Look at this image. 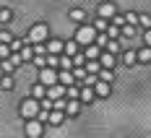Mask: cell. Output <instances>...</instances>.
Here are the masks:
<instances>
[{
    "instance_id": "1",
    "label": "cell",
    "mask_w": 151,
    "mask_h": 138,
    "mask_svg": "<svg viewBox=\"0 0 151 138\" xmlns=\"http://www.w3.org/2000/svg\"><path fill=\"white\" fill-rule=\"evenodd\" d=\"M47 34H50V31H47V24H34L29 29V37H26V39H29V45H45Z\"/></svg>"
},
{
    "instance_id": "2",
    "label": "cell",
    "mask_w": 151,
    "mask_h": 138,
    "mask_svg": "<svg viewBox=\"0 0 151 138\" xmlns=\"http://www.w3.org/2000/svg\"><path fill=\"white\" fill-rule=\"evenodd\" d=\"M39 112H42V107H39V102H37L34 96L21 102V115H24L26 120H37V117H39Z\"/></svg>"
},
{
    "instance_id": "3",
    "label": "cell",
    "mask_w": 151,
    "mask_h": 138,
    "mask_svg": "<svg viewBox=\"0 0 151 138\" xmlns=\"http://www.w3.org/2000/svg\"><path fill=\"white\" fill-rule=\"evenodd\" d=\"M96 39V29L94 26H81V29L76 31V42L78 45H91Z\"/></svg>"
},
{
    "instance_id": "4",
    "label": "cell",
    "mask_w": 151,
    "mask_h": 138,
    "mask_svg": "<svg viewBox=\"0 0 151 138\" xmlns=\"http://www.w3.org/2000/svg\"><path fill=\"white\" fill-rule=\"evenodd\" d=\"M39 83L47 86V89L55 86V83H58V70H55V68H42V70H39Z\"/></svg>"
},
{
    "instance_id": "5",
    "label": "cell",
    "mask_w": 151,
    "mask_h": 138,
    "mask_svg": "<svg viewBox=\"0 0 151 138\" xmlns=\"http://www.w3.org/2000/svg\"><path fill=\"white\" fill-rule=\"evenodd\" d=\"M24 133H26V138H42V123L39 120H26Z\"/></svg>"
},
{
    "instance_id": "6",
    "label": "cell",
    "mask_w": 151,
    "mask_h": 138,
    "mask_svg": "<svg viewBox=\"0 0 151 138\" xmlns=\"http://www.w3.org/2000/svg\"><path fill=\"white\" fill-rule=\"evenodd\" d=\"M63 94H65V86H63V83H55V86H50V89H47V96H50V102H55V99H63Z\"/></svg>"
},
{
    "instance_id": "7",
    "label": "cell",
    "mask_w": 151,
    "mask_h": 138,
    "mask_svg": "<svg viewBox=\"0 0 151 138\" xmlns=\"http://www.w3.org/2000/svg\"><path fill=\"white\" fill-rule=\"evenodd\" d=\"M115 16V3H102L99 5V18H112Z\"/></svg>"
},
{
    "instance_id": "8",
    "label": "cell",
    "mask_w": 151,
    "mask_h": 138,
    "mask_svg": "<svg viewBox=\"0 0 151 138\" xmlns=\"http://www.w3.org/2000/svg\"><path fill=\"white\" fill-rule=\"evenodd\" d=\"M45 50H47V55H60V52H63V42H60V39H52V42H47V45H45Z\"/></svg>"
},
{
    "instance_id": "9",
    "label": "cell",
    "mask_w": 151,
    "mask_h": 138,
    "mask_svg": "<svg viewBox=\"0 0 151 138\" xmlns=\"http://www.w3.org/2000/svg\"><path fill=\"white\" fill-rule=\"evenodd\" d=\"M58 83H63V86L68 89L70 83H76V81H73V73H70V70H60V73H58Z\"/></svg>"
},
{
    "instance_id": "10",
    "label": "cell",
    "mask_w": 151,
    "mask_h": 138,
    "mask_svg": "<svg viewBox=\"0 0 151 138\" xmlns=\"http://www.w3.org/2000/svg\"><path fill=\"white\" fill-rule=\"evenodd\" d=\"M83 70H86V73H91V76H96V73L102 70V63H99V60H86Z\"/></svg>"
},
{
    "instance_id": "11",
    "label": "cell",
    "mask_w": 151,
    "mask_h": 138,
    "mask_svg": "<svg viewBox=\"0 0 151 138\" xmlns=\"http://www.w3.org/2000/svg\"><path fill=\"white\" fill-rule=\"evenodd\" d=\"M94 94H96V96H109V83L96 81V83H94Z\"/></svg>"
},
{
    "instance_id": "12",
    "label": "cell",
    "mask_w": 151,
    "mask_h": 138,
    "mask_svg": "<svg viewBox=\"0 0 151 138\" xmlns=\"http://www.w3.org/2000/svg\"><path fill=\"white\" fill-rule=\"evenodd\" d=\"M99 63H102V68L109 70V68L115 65V55H112V52H104V55H99Z\"/></svg>"
},
{
    "instance_id": "13",
    "label": "cell",
    "mask_w": 151,
    "mask_h": 138,
    "mask_svg": "<svg viewBox=\"0 0 151 138\" xmlns=\"http://www.w3.org/2000/svg\"><path fill=\"white\" fill-rule=\"evenodd\" d=\"M63 120H65V112H58V109L50 112V117H47V123H50V125H60Z\"/></svg>"
},
{
    "instance_id": "14",
    "label": "cell",
    "mask_w": 151,
    "mask_h": 138,
    "mask_svg": "<svg viewBox=\"0 0 151 138\" xmlns=\"http://www.w3.org/2000/svg\"><path fill=\"white\" fill-rule=\"evenodd\" d=\"M136 60H141V63H151V47L138 50V52H136Z\"/></svg>"
},
{
    "instance_id": "15",
    "label": "cell",
    "mask_w": 151,
    "mask_h": 138,
    "mask_svg": "<svg viewBox=\"0 0 151 138\" xmlns=\"http://www.w3.org/2000/svg\"><path fill=\"white\" fill-rule=\"evenodd\" d=\"M81 102H91L94 99V89L91 86H81V96H78Z\"/></svg>"
},
{
    "instance_id": "16",
    "label": "cell",
    "mask_w": 151,
    "mask_h": 138,
    "mask_svg": "<svg viewBox=\"0 0 151 138\" xmlns=\"http://www.w3.org/2000/svg\"><path fill=\"white\" fill-rule=\"evenodd\" d=\"M78 99H70V102H65V115H78Z\"/></svg>"
},
{
    "instance_id": "17",
    "label": "cell",
    "mask_w": 151,
    "mask_h": 138,
    "mask_svg": "<svg viewBox=\"0 0 151 138\" xmlns=\"http://www.w3.org/2000/svg\"><path fill=\"white\" fill-rule=\"evenodd\" d=\"M96 78H99V81H104V83H112V78H115V73H112V70H107V68H102V70L96 73Z\"/></svg>"
},
{
    "instance_id": "18",
    "label": "cell",
    "mask_w": 151,
    "mask_h": 138,
    "mask_svg": "<svg viewBox=\"0 0 151 138\" xmlns=\"http://www.w3.org/2000/svg\"><path fill=\"white\" fill-rule=\"evenodd\" d=\"M99 55H102V47H94V45H91L89 50H86V60H99Z\"/></svg>"
},
{
    "instance_id": "19",
    "label": "cell",
    "mask_w": 151,
    "mask_h": 138,
    "mask_svg": "<svg viewBox=\"0 0 151 138\" xmlns=\"http://www.w3.org/2000/svg\"><path fill=\"white\" fill-rule=\"evenodd\" d=\"M47 94V86H42V83H37V86H34V89H31V96H34V99H37V102H39V99H42V96H45Z\"/></svg>"
},
{
    "instance_id": "20",
    "label": "cell",
    "mask_w": 151,
    "mask_h": 138,
    "mask_svg": "<svg viewBox=\"0 0 151 138\" xmlns=\"http://www.w3.org/2000/svg\"><path fill=\"white\" fill-rule=\"evenodd\" d=\"M120 34L128 37V39H133V37H136V26H133V24H125V26L120 29Z\"/></svg>"
},
{
    "instance_id": "21",
    "label": "cell",
    "mask_w": 151,
    "mask_h": 138,
    "mask_svg": "<svg viewBox=\"0 0 151 138\" xmlns=\"http://www.w3.org/2000/svg\"><path fill=\"white\" fill-rule=\"evenodd\" d=\"M63 50L68 52V58H73L76 52H78V42H76V39H73V42H68V45H63Z\"/></svg>"
},
{
    "instance_id": "22",
    "label": "cell",
    "mask_w": 151,
    "mask_h": 138,
    "mask_svg": "<svg viewBox=\"0 0 151 138\" xmlns=\"http://www.w3.org/2000/svg\"><path fill=\"white\" fill-rule=\"evenodd\" d=\"M65 94H68L70 99H78V96H81V86H76V83H70V86L65 89Z\"/></svg>"
},
{
    "instance_id": "23",
    "label": "cell",
    "mask_w": 151,
    "mask_h": 138,
    "mask_svg": "<svg viewBox=\"0 0 151 138\" xmlns=\"http://www.w3.org/2000/svg\"><path fill=\"white\" fill-rule=\"evenodd\" d=\"M70 68H73V58H68V55L60 58V70H70Z\"/></svg>"
},
{
    "instance_id": "24",
    "label": "cell",
    "mask_w": 151,
    "mask_h": 138,
    "mask_svg": "<svg viewBox=\"0 0 151 138\" xmlns=\"http://www.w3.org/2000/svg\"><path fill=\"white\" fill-rule=\"evenodd\" d=\"M18 55H21V60H31V58H34V50H31V47H21Z\"/></svg>"
},
{
    "instance_id": "25",
    "label": "cell",
    "mask_w": 151,
    "mask_h": 138,
    "mask_svg": "<svg viewBox=\"0 0 151 138\" xmlns=\"http://www.w3.org/2000/svg\"><path fill=\"white\" fill-rule=\"evenodd\" d=\"M70 18H73V21H83V18H86V13H83L81 8H73V11H70Z\"/></svg>"
},
{
    "instance_id": "26",
    "label": "cell",
    "mask_w": 151,
    "mask_h": 138,
    "mask_svg": "<svg viewBox=\"0 0 151 138\" xmlns=\"http://www.w3.org/2000/svg\"><path fill=\"white\" fill-rule=\"evenodd\" d=\"M107 37H109V39H120L122 34H120V29H117V26H109V29H107Z\"/></svg>"
},
{
    "instance_id": "27",
    "label": "cell",
    "mask_w": 151,
    "mask_h": 138,
    "mask_svg": "<svg viewBox=\"0 0 151 138\" xmlns=\"http://www.w3.org/2000/svg\"><path fill=\"white\" fill-rule=\"evenodd\" d=\"M107 52H112V55H115V52H117V50H120V45H117V39H109V42H107Z\"/></svg>"
},
{
    "instance_id": "28",
    "label": "cell",
    "mask_w": 151,
    "mask_h": 138,
    "mask_svg": "<svg viewBox=\"0 0 151 138\" xmlns=\"http://www.w3.org/2000/svg\"><path fill=\"white\" fill-rule=\"evenodd\" d=\"M0 86H3V89H13V78H11V76H3V78H0Z\"/></svg>"
},
{
    "instance_id": "29",
    "label": "cell",
    "mask_w": 151,
    "mask_h": 138,
    "mask_svg": "<svg viewBox=\"0 0 151 138\" xmlns=\"http://www.w3.org/2000/svg\"><path fill=\"white\" fill-rule=\"evenodd\" d=\"M112 26L122 29V26H125V16H112Z\"/></svg>"
},
{
    "instance_id": "30",
    "label": "cell",
    "mask_w": 151,
    "mask_h": 138,
    "mask_svg": "<svg viewBox=\"0 0 151 138\" xmlns=\"http://www.w3.org/2000/svg\"><path fill=\"white\" fill-rule=\"evenodd\" d=\"M60 60H58V55H47V68H58Z\"/></svg>"
},
{
    "instance_id": "31",
    "label": "cell",
    "mask_w": 151,
    "mask_h": 138,
    "mask_svg": "<svg viewBox=\"0 0 151 138\" xmlns=\"http://www.w3.org/2000/svg\"><path fill=\"white\" fill-rule=\"evenodd\" d=\"M96 31H104V29H109V24H107V18H96Z\"/></svg>"
},
{
    "instance_id": "32",
    "label": "cell",
    "mask_w": 151,
    "mask_h": 138,
    "mask_svg": "<svg viewBox=\"0 0 151 138\" xmlns=\"http://www.w3.org/2000/svg\"><path fill=\"white\" fill-rule=\"evenodd\" d=\"M0 58H3V60H5V58H11V47L3 45V42H0Z\"/></svg>"
},
{
    "instance_id": "33",
    "label": "cell",
    "mask_w": 151,
    "mask_h": 138,
    "mask_svg": "<svg viewBox=\"0 0 151 138\" xmlns=\"http://www.w3.org/2000/svg\"><path fill=\"white\" fill-rule=\"evenodd\" d=\"M0 42H3V45H11V42H13V37H11L8 31H0Z\"/></svg>"
},
{
    "instance_id": "34",
    "label": "cell",
    "mask_w": 151,
    "mask_h": 138,
    "mask_svg": "<svg viewBox=\"0 0 151 138\" xmlns=\"http://www.w3.org/2000/svg\"><path fill=\"white\" fill-rule=\"evenodd\" d=\"M0 68H3V73H5V76H8L11 70H13V65H11V60H3V63H0Z\"/></svg>"
},
{
    "instance_id": "35",
    "label": "cell",
    "mask_w": 151,
    "mask_h": 138,
    "mask_svg": "<svg viewBox=\"0 0 151 138\" xmlns=\"http://www.w3.org/2000/svg\"><path fill=\"white\" fill-rule=\"evenodd\" d=\"M138 24L146 26V29H151V18H149V16H138Z\"/></svg>"
},
{
    "instance_id": "36",
    "label": "cell",
    "mask_w": 151,
    "mask_h": 138,
    "mask_svg": "<svg viewBox=\"0 0 151 138\" xmlns=\"http://www.w3.org/2000/svg\"><path fill=\"white\" fill-rule=\"evenodd\" d=\"M11 18H13V13H11L8 8H3V11H0V21H11Z\"/></svg>"
},
{
    "instance_id": "37",
    "label": "cell",
    "mask_w": 151,
    "mask_h": 138,
    "mask_svg": "<svg viewBox=\"0 0 151 138\" xmlns=\"http://www.w3.org/2000/svg\"><path fill=\"white\" fill-rule=\"evenodd\" d=\"M107 42H109V37H107V34H99V37H96V47H104Z\"/></svg>"
},
{
    "instance_id": "38",
    "label": "cell",
    "mask_w": 151,
    "mask_h": 138,
    "mask_svg": "<svg viewBox=\"0 0 151 138\" xmlns=\"http://www.w3.org/2000/svg\"><path fill=\"white\" fill-rule=\"evenodd\" d=\"M34 63H37L39 68H47V58H45V55H37V58H34Z\"/></svg>"
},
{
    "instance_id": "39",
    "label": "cell",
    "mask_w": 151,
    "mask_h": 138,
    "mask_svg": "<svg viewBox=\"0 0 151 138\" xmlns=\"http://www.w3.org/2000/svg\"><path fill=\"white\" fill-rule=\"evenodd\" d=\"M122 60L128 63V65H130V63H136V52H133V50H130V52H125V58H122Z\"/></svg>"
},
{
    "instance_id": "40",
    "label": "cell",
    "mask_w": 151,
    "mask_h": 138,
    "mask_svg": "<svg viewBox=\"0 0 151 138\" xmlns=\"http://www.w3.org/2000/svg\"><path fill=\"white\" fill-rule=\"evenodd\" d=\"M125 24H133V26H136V24H138V16L136 13H128V16H125Z\"/></svg>"
},
{
    "instance_id": "41",
    "label": "cell",
    "mask_w": 151,
    "mask_h": 138,
    "mask_svg": "<svg viewBox=\"0 0 151 138\" xmlns=\"http://www.w3.org/2000/svg\"><path fill=\"white\" fill-rule=\"evenodd\" d=\"M73 78H81V81H83V78H86V70H83V68H76V70H73Z\"/></svg>"
},
{
    "instance_id": "42",
    "label": "cell",
    "mask_w": 151,
    "mask_h": 138,
    "mask_svg": "<svg viewBox=\"0 0 151 138\" xmlns=\"http://www.w3.org/2000/svg\"><path fill=\"white\" fill-rule=\"evenodd\" d=\"M8 47H11V52H21V42H18V39H13Z\"/></svg>"
},
{
    "instance_id": "43",
    "label": "cell",
    "mask_w": 151,
    "mask_h": 138,
    "mask_svg": "<svg viewBox=\"0 0 151 138\" xmlns=\"http://www.w3.org/2000/svg\"><path fill=\"white\" fill-rule=\"evenodd\" d=\"M18 63H24L21 55H18V52H11V65H18Z\"/></svg>"
},
{
    "instance_id": "44",
    "label": "cell",
    "mask_w": 151,
    "mask_h": 138,
    "mask_svg": "<svg viewBox=\"0 0 151 138\" xmlns=\"http://www.w3.org/2000/svg\"><path fill=\"white\" fill-rule=\"evenodd\" d=\"M55 109H58V112H65V102H63V99H55Z\"/></svg>"
},
{
    "instance_id": "45",
    "label": "cell",
    "mask_w": 151,
    "mask_h": 138,
    "mask_svg": "<svg viewBox=\"0 0 151 138\" xmlns=\"http://www.w3.org/2000/svg\"><path fill=\"white\" fill-rule=\"evenodd\" d=\"M34 52H37V55H45L47 50H45V45H34Z\"/></svg>"
},
{
    "instance_id": "46",
    "label": "cell",
    "mask_w": 151,
    "mask_h": 138,
    "mask_svg": "<svg viewBox=\"0 0 151 138\" xmlns=\"http://www.w3.org/2000/svg\"><path fill=\"white\" fill-rule=\"evenodd\" d=\"M143 39H146V47H151V29H146V34H143Z\"/></svg>"
},
{
    "instance_id": "47",
    "label": "cell",
    "mask_w": 151,
    "mask_h": 138,
    "mask_svg": "<svg viewBox=\"0 0 151 138\" xmlns=\"http://www.w3.org/2000/svg\"><path fill=\"white\" fill-rule=\"evenodd\" d=\"M3 76H5V73H3V68H0V78H3Z\"/></svg>"
}]
</instances>
